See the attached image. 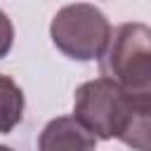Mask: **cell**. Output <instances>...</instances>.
Segmentation results:
<instances>
[{
	"mask_svg": "<svg viewBox=\"0 0 151 151\" xmlns=\"http://www.w3.org/2000/svg\"><path fill=\"white\" fill-rule=\"evenodd\" d=\"M0 151H12V149H9V146H2V144H0Z\"/></svg>",
	"mask_w": 151,
	"mask_h": 151,
	"instance_id": "8",
	"label": "cell"
},
{
	"mask_svg": "<svg viewBox=\"0 0 151 151\" xmlns=\"http://www.w3.org/2000/svg\"><path fill=\"white\" fill-rule=\"evenodd\" d=\"M24 116V92L5 73H0V134H7L21 123Z\"/></svg>",
	"mask_w": 151,
	"mask_h": 151,
	"instance_id": "6",
	"label": "cell"
},
{
	"mask_svg": "<svg viewBox=\"0 0 151 151\" xmlns=\"http://www.w3.org/2000/svg\"><path fill=\"white\" fill-rule=\"evenodd\" d=\"M52 42L71 59L90 61L99 59L111 40V24L94 5H66L61 7L50 26Z\"/></svg>",
	"mask_w": 151,
	"mask_h": 151,
	"instance_id": "2",
	"label": "cell"
},
{
	"mask_svg": "<svg viewBox=\"0 0 151 151\" xmlns=\"http://www.w3.org/2000/svg\"><path fill=\"white\" fill-rule=\"evenodd\" d=\"M101 73L127 94L151 97V28L144 24L118 26L101 54Z\"/></svg>",
	"mask_w": 151,
	"mask_h": 151,
	"instance_id": "1",
	"label": "cell"
},
{
	"mask_svg": "<svg viewBox=\"0 0 151 151\" xmlns=\"http://www.w3.org/2000/svg\"><path fill=\"white\" fill-rule=\"evenodd\" d=\"M118 139L134 151H151V97L127 94V106Z\"/></svg>",
	"mask_w": 151,
	"mask_h": 151,
	"instance_id": "5",
	"label": "cell"
},
{
	"mask_svg": "<svg viewBox=\"0 0 151 151\" xmlns=\"http://www.w3.org/2000/svg\"><path fill=\"white\" fill-rule=\"evenodd\" d=\"M97 137L73 116L54 118L40 132V151H94Z\"/></svg>",
	"mask_w": 151,
	"mask_h": 151,
	"instance_id": "4",
	"label": "cell"
},
{
	"mask_svg": "<svg viewBox=\"0 0 151 151\" xmlns=\"http://www.w3.org/2000/svg\"><path fill=\"white\" fill-rule=\"evenodd\" d=\"M12 42H14V28H12V21L7 19L5 12H0V57H5V54L12 50Z\"/></svg>",
	"mask_w": 151,
	"mask_h": 151,
	"instance_id": "7",
	"label": "cell"
},
{
	"mask_svg": "<svg viewBox=\"0 0 151 151\" xmlns=\"http://www.w3.org/2000/svg\"><path fill=\"white\" fill-rule=\"evenodd\" d=\"M127 106V92L113 78H97L76 90L73 113L99 139L118 137Z\"/></svg>",
	"mask_w": 151,
	"mask_h": 151,
	"instance_id": "3",
	"label": "cell"
}]
</instances>
